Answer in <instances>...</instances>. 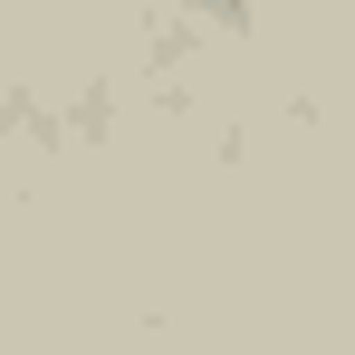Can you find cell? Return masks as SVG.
I'll return each instance as SVG.
<instances>
[]
</instances>
